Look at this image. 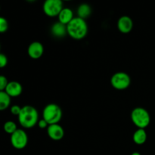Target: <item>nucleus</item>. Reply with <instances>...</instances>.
Returning <instances> with one entry per match:
<instances>
[{
  "label": "nucleus",
  "instance_id": "nucleus-20",
  "mask_svg": "<svg viewBox=\"0 0 155 155\" xmlns=\"http://www.w3.org/2000/svg\"><path fill=\"white\" fill-rule=\"evenodd\" d=\"M8 64V58L5 54L0 53V68H4Z\"/></svg>",
  "mask_w": 155,
  "mask_h": 155
},
{
  "label": "nucleus",
  "instance_id": "nucleus-2",
  "mask_svg": "<svg viewBox=\"0 0 155 155\" xmlns=\"http://www.w3.org/2000/svg\"><path fill=\"white\" fill-rule=\"evenodd\" d=\"M67 32L68 34L74 39L80 40L85 38L88 33V25L86 20L79 17L74 18L67 25Z\"/></svg>",
  "mask_w": 155,
  "mask_h": 155
},
{
  "label": "nucleus",
  "instance_id": "nucleus-4",
  "mask_svg": "<svg viewBox=\"0 0 155 155\" xmlns=\"http://www.w3.org/2000/svg\"><path fill=\"white\" fill-rule=\"evenodd\" d=\"M62 118L61 108L58 104H47L42 111V119L45 120L48 125L58 124Z\"/></svg>",
  "mask_w": 155,
  "mask_h": 155
},
{
  "label": "nucleus",
  "instance_id": "nucleus-24",
  "mask_svg": "<svg viewBox=\"0 0 155 155\" xmlns=\"http://www.w3.org/2000/svg\"><path fill=\"white\" fill-rule=\"evenodd\" d=\"M27 2H35L36 0H27Z\"/></svg>",
  "mask_w": 155,
  "mask_h": 155
},
{
  "label": "nucleus",
  "instance_id": "nucleus-7",
  "mask_svg": "<svg viewBox=\"0 0 155 155\" xmlns=\"http://www.w3.org/2000/svg\"><path fill=\"white\" fill-rule=\"evenodd\" d=\"M28 143V136L26 132L21 129H18L11 135V144L18 150L24 149Z\"/></svg>",
  "mask_w": 155,
  "mask_h": 155
},
{
  "label": "nucleus",
  "instance_id": "nucleus-19",
  "mask_svg": "<svg viewBox=\"0 0 155 155\" xmlns=\"http://www.w3.org/2000/svg\"><path fill=\"white\" fill-rule=\"evenodd\" d=\"M8 83V81L7 78L5 76L0 75V91L5 90Z\"/></svg>",
  "mask_w": 155,
  "mask_h": 155
},
{
  "label": "nucleus",
  "instance_id": "nucleus-10",
  "mask_svg": "<svg viewBox=\"0 0 155 155\" xmlns=\"http://www.w3.org/2000/svg\"><path fill=\"white\" fill-rule=\"evenodd\" d=\"M133 28V21L130 17L124 15L117 21V29L122 33H129Z\"/></svg>",
  "mask_w": 155,
  "mask_h": 155
},
{
  "label": "nucleus",
  "instance_id": "nucleus-5",
  "mask_svg": "<svg viewBox=\"0 0 155 155\" xmlns=\"http://www.w3.org/2000/svg\"><path fill=\"white\" fill-rule=\"evenodd\" d=\"M131 83L130 77L125 72L115 73L110 79V84L117 90H124L130 86Z\"/></svg>",
  "mask_w": 155,
  "mask_h": 155
},
{
  "label": "nucleus",
  "instance_id": "nucleus-17",
  "mask_svg": "<svg viewBox=\"0 0 155 155\" xmlns=\"http://www.w3.org/2000/svg\"><path fill=\"white\" fill-rule=\"evenodd\" d=\"M3 129H4V131L6 133L12 135L18 130V127H17L16 124L15 122L12 120H8L5 123L4 126H3Z\"/></svg>",
  "mask_w": 155,
  "mask_h": 155
},
{
  "label": "nucleus",
  "instance_id": "nucleus-25",
  "mask_svg": "<svg viewBox=\"0 0 155 155\" xmlns=\"http://www.w3.org/2000/svg\"><path fill=\"white\" fill-rule=\"evenodd\" d=\"M62 1H66V2H68V1H71V0H62Z\"/></svg>",
  "mask_w": 155,
  "mask_h": 155
},
{
  "label": "nucleus",
  "instance_id": "nucleus-1",
  "mask_svg": "<svg viewBox=\"0 0 155 155\" xmlns=\"http://www.w3.org/2000/svg\"><path fill=\"white\" fill-rule=\"evenodd\" d=\"M18 117L21 127L25 129H30L38 124L39 113L33 106L25 105L21 107V113Z\"/></svg>",
  "mask_w": 155,
  "mask_h": 155
},
{
  "label": "nucleus",
  "instance_id": "nucleus-14",
  "mask_svg": "<svg viewBox=\"0 0 155 155\" xmlns=\"http://www.w3.org/2000/svg\"><path fill=\"white\" fill-rule=\"evenodd\" d=\"M147 138H148V136H147L145 129H138L133 134V140L136 145H141L145 143Z\"/></svg>",
  "mask_w": 155,
  "mask_h": 155
},
{
  "label": "nucleus",
  "instance_id": "nucleus-13",
  "mask_svg": "<svg viewBox=\"0 0 155 155\" xmlns=\"http://www.w3.org/2000/svg\"><path fill=\"white\" fill-rule=\"evenodd\" d=\"M58 18L59 22L67 26L74 18V12L69 8H63V9L59 13Z\"/></svg>",
  "mask_w": 155,
  "mask_h": 155
},
{
  "label": "nucleus",
  "instance_id": "nucleus-3",
  "mask_svg": "<svg viewBox=\"0 0 155 155\" xmlns=\"http://www.w3.org/2000/svg\"><path fill=\"white\" fill-rule=\"evenodd\" d=\"M131 120L138 129H145L150 124L151 117L146 109L138 107L133 109L132 111Z\"/></svg>",
  "mask_w": 155,
  "mask_h": 155
},
{
  "label": "nucleus",
  "instance_id": "nucleus-11",
  "mask_svg": "<svg viewBox=\"0 0 155 155\" xmlns=\"http://www.w3.org/2000/svg\"><path fill=\"white\" fill-rule=\"evenodd\" d=\"M23 91V87L20 83L17 81L8 82L5 92L11 97L15 98L21 95Z\"/></svg>",
  "mask_w": 155,
  "mask_h": 155
},
{
  "label": "nucleus",
  "instance_id": "nucleus-18",
  "mask_svg": "<svg viewBox=\"0 0 155 155\" xmlns=\"http://www.w3.org/2000/svg\"><path fill=\"white\" fill-rule=\"evenodd\" d=\"M8 29V22L3 17L0 16V33H5Z\"/></svg>",
  "mask_w": 155,
  "mask_h": 155
},
{
  "label": "nucleus",
  "instance_id": "nucleus-9",
  "mask_svg": "<svg viewBox=\"0 0 155 155\" xmlns=\"http://www.w3.org/2000/svg\"><path fill=\"white\" fill-rule=\"evenodd\" d=\"M43 45L39 42H33L30 44L27 48V54L33 59L40 58L43 54Z\"/></svg>",
  "mask_w": 155,
  "mask_h": 155
},
{
  "label": "nucleus",
  "instance_id": "nucleus-21",
  "mask_svg": "<svg viewBox=\"0 0 155 155\" xmlns=\"http://www.w3.org/2000/svg\"><path fill=\"white\" fill-rule=\"evenodd\" d=\"M11 113L15 116H18L21 113V107L19 105H13L11 107Z\"/></svg>",
  "mask_w": 155,
  "mask_h": 155
},
{
  "label": "nucleus",
  "instance_id": "nucleus-8",
  "mask_svg": "<svg viewBox=\"0 0 155 155\" xmlns=\"http://www.w3.org/2000/svg\"><path fill=\"white\" fill-rule=\"evenodd\" d=\"M47 134L48 137L54 141H60L64 136V130L63 127L58 124L48 125L47 128Z\"/></svg>",
  "mask_w": 155,
  "mask_h": 155
},
{
  "label": "nucleus",
  "instance_id": "nucleus-6",
  "mask_svg": "<svg viewBox=\"0 0 155 155\" xmlns=\"http://www.w3.org/2000/svg\"><path fill=\"white\" fill-rule=\"evenodd\" d=\"M43 12L47 16H58L61 11L63 9V1L62 0H45L43 3Z\"/></svg>",
  "mask_w": 155,
  "mask_h": 155
},
{
  "label": "nucleus",
  "instance_id": "nucleus-22",
  "mask_svg": "<svg viewBox=\"0 0 155 155\" xmlns=\"http://www.w3.org/2000/svg\"><path fill=\"white\" fill-rule=\"evenodd\" d=\"M37 125H38V127H39L40 129H45V128L47 129V128H48V123H47L46 121H45L44 119L39 120Z\"/></svg>",
  "mask_w": 155,
  "mask_h": 155
},
{
  "label": "nucleus",
  "instance_id": "nucleus-26",
  "mask_svg": "<svg viewBox=\"0 0 155 155\" xmlns=\"http://www.w3.org/2000/svg\"><path fill=\"white\" fill-rule=\"evenodd\" d=\"M0 9H1V8H0Z\"/></svg>",
  "mask_w": 155,
  "mask_h": 155
},
{
  "label": "nucleus",
  "instance_id": "nucleus-15",
  "mask_svg": "<svg viewBox=\"0 0 155 155\" xmlns=\"http://www.w3.org/2000/svg\"><path fill=\"white\" fill-rule=\"evenodd\" d=\"M92 14V8L87 3H83L80 5L77 8V15L79 18L82 19L86 20V18H89Z\"/></svg>",
  "mask_w": 155,
  "mask_h": 155
},
{
  "label": "nucleus",
  "instance_id": "nucleus-12",
  "mask_svg": "<svg viewBox=\"0 0 155 155\" xmlns=\"http://www.w3.org/2000/svg\"><path fill=\"white\" fill-rule=\"evenodd\" d=\"M51 33L54 37H64V36H66V34H68V32H67V26L61 24V23L59 22V21H58V22L54 23V24L51 26Z\"/></svg>",
  "mask_w": 155,
  "mask_h": 155
},
{
  "label": "nucleus",
  "instance_id": "nucleus-23",
  "mask_svg": "<svg viewBox=\"0 0 155 155\" xmlns=\"http://www.w3.org/2000/svg\"><path fill=\"white\" fill-rule=\"evenodd\" d=\"M131 155H141V154L139 152H133L132 153Z\"/></svg>",
  "mask_w": 155,
  "mask_h": 155
},
{
  "label": "nucleus",
  "instance_id": "nucleus-16",
  "mask_svg": "<svg viewBox=\"0 0 155 155\" xmlns=\"http://www.w3.org/2000/svg\"><path fill=\"white\" fill-rule=\"evenodd\" d=\"M11 98L5 91H0V111L8 108L11 104Z\"/></svg>",
  "mask_w": 155,
  "mask_h": 155
}]
</instances>
